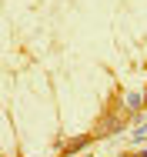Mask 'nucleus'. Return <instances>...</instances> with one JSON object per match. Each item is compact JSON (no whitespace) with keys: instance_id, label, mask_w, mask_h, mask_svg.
Instances as JSON below:
<instances>
[{"instance_id":"nucleus-1","label":"nucleus","mask_w":147,"mask_h":157,"mask_svg":"<svg viewBox=\"0 0 147 157\" xmlns=\"http://www.w3.org/2000/svg\"><path fill=\"white\" fill-rule=\"evenodd\" d=\"M124 107L130 110V114H141L147 107V90L141 94V90H130V94H124Z\"/></svg>"},{"instance_id":"nucleus-2","label":"nucleus","mask_w":147,"mask_h":157,"mask_svg":"<svg viewBox=\"0 0 147 157\" xmlns=\"http://www.w3.org/2000/svg\"><path fill=\"white\" fill-rule=\"evenodd\" d=\"M127 144H147V121H144V124H137L130 134H127Z\"/></svg>"},{"instance_id":"nucleus-3","label":"nucleus","mask_w":147,"mask_h":157,"mask_svg":"<svg viewBox=\"0 0 147 157\" xmlns=\"http://www.w3.org/2000/svg\"><path fill=\"white\" fill-rule=\"evenodd\" d=\"M137 157H147V151H141V154H137Z\"/></svg>"}]
</instances>
